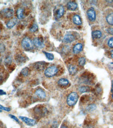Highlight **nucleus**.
Here are the masks:
<instances>
[{
	"label": "nucleus",
	"instance_id": "obj_20",
	"mask_svg": "<svg viewBox=\"0 0 113 128\" xmlns=\"http://www.w3.org/2000/svg\"><path fill=\"white\" fill-rule=\"evenodd\" d=\"M91 90V88L89 86H81L79 88V91L81 93H85L89 92Z\"/></svg>",
	"mask_w": 113,
	"mask_h": 128
},
{
	"label": "nucleus",
	"instance_id": "obj_7",
	"mask_svg": "<svg viewBox=\"0 0 113 128\" xmlns=\"http://www.w3.org/2000/svg\"><path fill=\"white\" fill-rule=\"evenodd\" d=\"M87 15L89 20L91 22H94L96 20V12L95 10L93 8H90L87 11Z\"/></svg>",
	"mask_w": 113,
	"mask_h": 128
},
{
	"label": "nucleus",
	"instance_id": "obj_10",
	"mask_svg": "<svg viewBox=\"0 0 113 128\" xmlns=\"http://www.w3.org/2000/svg\"><path fill=\"white\" fill-rule=\"evenodd\" d=\"M75 40L74 36L70 33H67L63 38V42L66 43H70Z\"/></svg>",
	"mask_w": 113,
	"mask_h": 128
},
{
	"label": "nucleus",
	"instance_id": "obj_35",
	"mask_svg": "<svg viewBox=\"0 0 113 128\" xmlns=\"http://www.w3.org/2000/svg\"><path fill=\"white\" fill-rule=\"evenodd\" d=\"M0 128H1V124H0Z\"/></svg>",
	"mask_w": 113,
	"mask_h": 128
},
{
	"label": "nucleus",
	"instance_id": "obj_16",
	"mask_svg": "<svg viewBox=\"0 0 113 128\" xmlns=\"http://www.w3.org/2000/svg\"><path fill=\"white\" fill-rule=\"evenodd\" d=\"M68 70L70 72V74H72V75H74L77 73L78 69L77 66H75L74 65H70L68 67Z\"/></svg>",
	"mask_w": 113,
	"mask_h": 128
},
{
	"label": "nucleus",
	"instance_id": "obj_11",
	"mask_svg": "<svg viewBox=\"0 0 113 128\" xmlns=\"http://www.w3.org/2000/svg\"><path fill=\"white\" fill-rule=\"evenodd\" d=\"M83 50V45L81 43H78L75 45L73 48V52L75 54H77Z\"/></svg>",
	"mask_w": 113,
	"mask_h": 128
},
{
	"label": "nucleus",
	"instance_id": "obj_25",
	"mask_svg": "<svg viewBox=\"0 0 113 128\" xmlns=\"http://www.w3.org/2000/svg\"><path fill=\"white\" fill-rule=\"evenodd\" d=\"M85 62H86V60H85V58L83 57H80L78 60L79 65L80 66H83L85 65Z\"/></svg>",
	"mask_w": 113,
	"mask_h": 128
},
{
	"label": "nucleus",
	"instance_id": "obj_1",
	"mask_svg": "<svg viewBox=\"0 0 113 128\" xmlns=\"http://www.w3.org/2000/svg\"><path fill=\"white\" fill-rule=\"evenodd\" d=\"M79 99V96L76 92H72L68 96L67 103L68 106H74Z\"/></svg>",
	"mask_w": 113,
	"mask_h": 128
},
{
	"label": "nucleus",
	"instance_id": "obj_6",
	"mask_svg": "<svg viewBox=\"0 0 113 128\" xmlns=\"http://www.w3.org/2000/svg\"><path fill=\"white\" fill-rule=\"evenodd\" d=\"M19 119L23 121L24 122L29 126H34L36 124V121L35 120L31 119L30 118H27V117L26 116H19Z\"/></svg>",
	"mask_w": 113,
	"mask_h": 128
},
{
	"label": "nucleus",
	"instance_id": "obj_34",
	"mask_svg": "<svg viewBox=\"0 0 113 128\" xmlns=\"http://www.w3.org/2000/svg\"><path fill=\"white\" fill-rule=\"evenodd\" d=\"M111 55L112 58L113 59V50L111 51Z\"/></svg>",
	"mask_w": 113,
	"mask_h": 128
},
{
	"label": "nucleus",
	"instance_id": "obj_15",
	"mask_svg": "<svg viewBox=\"0 0 113 128\" xmlns=\"http://www.w3.org/2000/svg\"><path fill=\"white\" fill-rule=\"evenodd\" d=\"M17 23V20L16 18H13L9 20L8 22L6 23V26L8 28H13L16 24Z\"/></svg>",
	"mask_w": 113,
	"mask_h": 128
},
{
	"label": "nucleus",
	"instance_id": "obj_18",
	"mask_svg": "<svg viewBox=\"0 0 113 128\" xmlns=\"http://www.w3.org/2000/svg\"><path fill=\"white\" fill-rule=\"evenodd\" d=\"M102 33L100 30H94V31L92 32V37L93 38H95V39L100 38L102 37Z\"/></svg>",
	"mask_w": 113,
	"mask_h": 128
},
{
	"label": "nucleus",
	"instance_id": "obj_30",
	"mask_svg": "<svg viewBox=\"0 0 113 128\" xmlns=\"http://www.w3.org/2000/svg\"><path fill=\"white\" fill-rule=\"evenodd\" d=\"M107 33H109L110 34L113 35V28H107Z\"/></svg>",
	"mask_w": 113,
	"mask_h": 128
},
{
	"label": "nucleus",
	"instance_id": "obj_17",
	"mask_svg": "<svg viewBox=\"0 0 113 128\" xmlns=\"http://www.w3.org/2000/svg\"><path fill=\"white\" fill-rule=\"evenodd\" d=\"M69 84V82L68 79L66 78H61L58 80V84L61 86H67Z\"/></svg>",
	"mask_w": 113,
	"mask_h": 128
},
{
	"label": "nucleus",
	"instance_id": "obj_21",
	"mask_svg": "<svg viewBox=\"0 0 113 128\" xmlns=\"http://www.w3.org/2000/svg\"><path fill=\"white\" fill-rule=\"evenodd\" d=\"M106 21L111 25H113V13L107 15L106 16Z\"/></svg>",
	"mask_w": 113,
	"mask_h": 128
},
{
	"label": "nucleus",
	"instance_id": "obj_13",
	"mask_svg": "<svg viewBox=\"0 0 113 128\" xmlns=\"http://www.w3.org/2000/svg\"><path fill=\"white\" fill-rule=\"evenodd\" d=\"M35 94L41 99H44L46 97L45 92L42 89H37L35 92Z\"/></svg>",
	"mask_w": 113,
	"mask_h": 128
},
{
	"label": "nucleus",
	"instance_id": "obj_29",
	"mask_svg": "<svg viewBox=\"0 0 113 128\" xmlns=\"http://www.w3.org/2000/svg\"><path fill=\"white\" fill-rule=\"evenodd\" d=\"M0 110H5V111L8 112L10 110V109L8 107H5V106H3L0 104Z\"/></svg>",
	"mask_w": 113,
	"mask_h": 128
},
{
	"label": "nucleus",
	"instance_id": "obj_2",
	"mask_svg": "<svg viewBox=\"0 0 113 128\" xmlns=\"http://www.w3.org/2000/svg\"><path fill=\"white\" fill-rule=\"evenodd\" d=\"M21 45L24 49L27 50H29L34 48V44L33 42L29 38L26 37L24 38L21 42Z\"/></svg>",
	"mask_w": 113,
	"mask_h": 128
},
{
	"label": "nucleus",
	"instance_id": "obj_19",
	"mask_svg": "<svg viewBox=\"0 0 113 128\" xmlns=\"http://www.w3.org/2000/svg\"><path fill=\"white\" fill-rule=\"evenodd\" d=\"M64 13V8L63 6H60V8H59V9L58 10V11L57 12V18H61L63 15Z\"/></svg>",
	"mask_w": 113,
	"mask_h": 128
},
{
	"label": "nucleus",
	"instance_id": "obj_27",
	"mask_svg": "<svg viewBox=\"0 0 113 128\" xmlns=\"http://www.w3.org/2000/svg\"><path fill=\"white\" fill-rule=\"evenodd\" d=\"M38 30V26L36 24H34L31 28H30V31L31 32H35Z\"/></svg>",
	"mask_w": 113,
	"mask_h": 128
},
{
	"label": "nucleus",
	"instance_id": "obj_26",
	"mask_svg": "<svg viewBox=\"0 0 113 128\" xmlns=\"http://www.w3.org/2000/svg\"><path fill=\"white\" fill-rule=\"evenodd\" d=\"M29 73V69L27 67H25L23 68L21 71V74H23L24 76H27Z\"/></svg>",
	"mask_w": 113,
	"mask_h": 128
},
{
	"label": "nucleus",
	"instance_id": "obj_5",
	"mask_svg": "<svg viewBox=\"0 0 113 128\" xmlns=\"http://www.w3.org/2000/svg\"><path fill=\"white\" fill-rule=\"evenodd\" d=\"M35 113L36 114L37 116H44L46 114L47 112V110L45 107H44V106H36V107L35 108L34 110Z\"/></svg>",
	"mask_w": 113,
	"mask_h": 128
},
{
	"label": "nucleus",
	"instance_id": "obj_31",
	"mask_svg": "<svg viewBox=\"0 0 113 128\" xmlns=\"http://www.w3.org/2000/svg\"><path fill=\"white\" fill-rule=\"evenodd\" d=\"M9 116L12 119H13V120H14L15 121H16L17 122H19V120L17 118H16L15 116H13V115H12V114H9Z\"/></svg>",
	"mask_w": 113,
	"mask_h": 128
},
{
	"label": "nucleus",
	"instance_id": "obj_28",
	"mask_svg": "<svg viewBox=\"0 0 113 128\" xmlns=\"http://www.w3.org/2000/svg\"><path fill=\"white\" fill-rule=\"evenodd\" d=\"M107 44L110 47L113 48V37L110 38L108 42H107Z\"/></svg>",
	"mask_w": 113,
	"mask_h": 128
},
{
	"label": "nucleus",
	"instance_id": "obj_14",
	"mask_svg": "<svg viewBox=\"0 0 113 128\" xmlns=\"http://www.w3.org/2000/svg\"><path fill=\"white\" fill-rule=\"evenodd\" d=\"M72 20H73V22L77 25H81L82 24V20L81 19V18L79 15L75 14L74 15L73 18H72Z\"/></svg>",
	"mask_w": 113,
	"mask_h": 128
},
{
	"label": "nucleus",
	"instance_id": "obj_4",
	"mask_svg": "<svg viewBox=\"0 0 113 128\" xmlns=\"http://www.w3.org/2000/svg\"><path fill=\"white\" fill-rule=\"evenodd\" d=\"M3 18H11L13 15V10L10 8H6L2 10L0 12Z\"/></svg>",
	"mask_w": 113,
	"mask_h": 128
},
{
	"label": "nucleus",
	"instance_id": "obj_24",
	"mask_svg": "<svg viewBox=\"0 0 113 128\" xmlns=\"http://www.w3.org/2000/svg\"><path fill=\"white\" fill-rule=\"evenodd\" d=\"M96 109V106L95 104H91L87 107V110L89 112H92Z\"/></svg>",
	"mask_w": 113,
	"mask_h": 128
},
{
	"label": "nucleus",
	"instance_id": "obj_33",
	"mask_svg": "<svg viewBox=\"0 0 113 128\" xmlns=\"http://www.w3.org/2000/svg\"><path fill=\"white\" fill-rule=\"evenodd\" d=\"M61 128H68V127L67 126H66V125L63 124V125L61 126Z\"/></svg>",
	"mask_w": 113,
	"mask_h": 128
},
{
	"label": "nucleus",
	"instance_id": "obj_3",
	"mask_svg": "<svg viewBox=\"0 0 113 128\" xmlns=\"http://www.w3.org/2000/svg\"><path fill=\"white\" fill-rule=\"evenodd\" d=\"M58 72V68L56 66H51L46 69L44 74L47 77H52L55 76Z\"/></svg>",
	"mask_w": 113,
	"mask_h": 128
},
{
	"label": "nucleus",
	"instance_id": "obj_32",
	"mask_svg": "<svg viewBox=\"0 0 113 128\" xmlns=\"http://www.w3.org/2000/svg\"><path fill=\"white\" fill-rule=\"evenodd\" d=\"M4 94H6V92H4L2 90H0V95H4Z\"/></svg>",
	"mask_w": 113,
	"mask_h": 128
},
{
	"label": "nucleus",
	"instance_id": "obj_22",
	"mask_svg": "<svg viewBox=\"0 0 113 128\" xmlns=\"http://www.w3.org/2000/svg\"><path fill=\"white\" fill-rule=\"evenodd\" d=\"M24 9L22 8H19L17 10L16 14L17 17L18 19H21L24 17Z\"/></svg>",
	"mask_w": 113,
	"mask_h": 128
},
{
	"label": "nucleus",
	"instance_id": "obj_8",
	"mask_svg": "<svg viewBox=\"0 0 113 128\" xmlns=\"http://www.w3.org/2000/svg\"><path fill=\"white\" fill-rule=\"evenodd\" d=\"M33 44L36 47L38 48H42L44 47V44L42 39H41L39 37H35L33 40Z\"/></svg>",
	"mask_w": 113,
	"mask_h": 128
},
{
	"label": "nucleus",
	"instance_id": "obj_12",
	"mask_svg": "<svg viewBox=\"0 0 113 128\" xmlns=\"http://www.w3.org/2000/svg\"><path fill=\"white\" fill-rule=\"evenodd\" d=\"M67 8L69 10H72V11H74V10H76V9L78 8V4L77 3L74 2H69L67 4Z\"/></svg>",
	"mask_w": 113,
	"mask_h": 128
},
{
	"label": "nucleus",
	"instance_id": "obj_23",
	"mask_svg": "<svg viewBox=\"0 0 113 128\" xmlns=\"http://www.w3.org/2000/svg\"><path fill=\"white\" fill-rule=\"evenodd\" d=\"M44 53V54L45 55L46 58L48 60H52L54 59V55H53L52 54H51V53L49 52H43Z\"/></svg>",
	"mask_w": 113,
	"mask_h": 128
},
{
	"label": "nucleus",
	"instance_id": "obj_37",
	"mask_svg": "<svg viewBox=\"0 0 113 128\" xmlns=\"http://www.w3.org/2000/svg\"><path fill=\"white\" fill-rule=\"evenodd\" d=\"M112 64H113V62H112Z\"/></svg>",
	"mask_w": 113,
	"mask_h": 128
},
{
	"label": "nucleus",
	"instance_id": "obj_36",
	"mask_svg": "<svg viewBox=\"0 0 113 128\" xmlns=\"http://www.w3.org/2000/svg\"><path fill=\"white\" fill-rule=\"evenodd\" d=\"M2 112L1 110H0V112Z\"/></svg>",
	"mask_w": 113,
	"mask_h": 128
},
{
	"label": "nucleus",
	"instance_id": "obj_9",
	"mask_svg": "<svg viewBox=\"0 0 113 128\" xmlns=\"http://www.w3.org/2000/svg\"><path fill=\"white\" fill-rule=\"evenodd\" d=\"M35 68L36 70L38 71H41L44 70L46 66V62H39L35 63Z\"/></svg>",
	"mask_w": 113,
	"mask_h": 128
}]
</instances>
